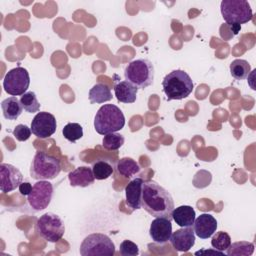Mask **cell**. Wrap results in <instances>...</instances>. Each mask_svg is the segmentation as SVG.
I'll return each instance as SVG.
<instances>
[{
	"instance_id": "cell-4",
	"label": "cell",
	"mask_w": 256,
	"mask_h": 256,
	"mask_svg": "<svg viewBox=\"0 0 256 256\" xmlns=\"http://www.w3.org/2000/svg\"><path fill=\"white\" fill-rule=\"evenodd\" d=\"M220 10L225 22L239 31L241 24L249 22L252 17V9L246 0H223L220 4Z\"/></svg>"
},
{
	"instance_id": "cell-23",
	"label": "cell",
	"mask_w": 256,
	"mask_h": 256,
	"mask_svg": "<svg viewBox=\"0 0 256 256\" xmlns=\"http://www.w3.org/2000/svg\"><path fill=\"white\" fill-rule=\"evenodd\" d=\"M251 66L244 59H235L230 63V74L236 80H243L248 77Z\"/></svg>"
},
{
	"instance_id": "cell-16",
	"label": "cell",
	"mask_w": 256,
	"mask_h": 256,
	"mask_svg": "<svg viewBox=\"0 0 256 256\" xmlns=\"http://www.w3.org/2000/svg\"><path fill=\"white\" fill-rule=\"evenodd\" d=\"M144 180L140 177L131 180L125 187V197L126 203L132 210H137L142 208V186Z\"/></svg>"
},
{
	"instance_id": "cell-28",
	"label": "cell",
	"mask_w": 256,
	"mask_h": 256,
	"mask_svg": "<svg viewBox=\"0 0 256 256\" xmlns=\"http://www.w3.org/2000/svg\"><path fill=\"white\" fill-rule=\"evenodd\" d=\"M124 136L120 133H109L104 135L102 145L107 150H117L124 144Z\"/></svg>"
},
{
	"instance_id": "cell-32",
	"label": "cell",
	"mask_w": 256,
	"mask_h": 256,
	"mask_svg": "<svg viewBox=\"0 0 256 256\" xmlns=\"http://www.w3.org/2000/svg\"><path fill=\"white\" fill-rule=\"evenodd\" d=\"M19 192L21 195L23 196H28L30 194V192L32 191V188L33 186L29 183V182H22L20 185H19Z\"/></svg>"
},
{
	"instance_id": "cell-29",
	"label": "cell",
	"mask_w": 256,
	"mask_h": 256,
	"mask_svg": "<svg viewBox=\"0 0 256 256\" xmlns=\"http://www.w3.org/2000/svg\"><path fill=\"white\" fill-rule=\"evenodd\" d=\"M231 244V238L227 232L224 231H219L216 232V234L213 235L212 240H211V245L214 249L219 250V251H226V249L230 246Z\"/></svg>"
},
{
	"instance_id": "cell-20",
	"label": "cell",
	"mask_w": 256,
	"mask_h": 256,
	"mask_svg": "<svg viewBox=\"0 0 256 256\" xmlns=\"http://www.w3.org/2000/svg\"><path fill=\"white\" fill-rule=\"evenodd\" d=\"M1 108L4 118L8 120H16L23 111L20 100L16 96H11L4 99L1 102Z\"/></svg>"
},
{
	"instance_id": "cell-18",
	"label": "cell",
	"mask_w": 256,
	"mask_h": 256,
	"mask_svg": "<svg viewBox=\"0 0 256 256\" xmlns=\"http://www.w3.org/2000/svg\"><path fill=\"white\" fill-rule=\"evenodd\" d=\"M137 91L138 88L126 80L120 81L114 86L115 96L122 103H134L137 98Z\"/></svg>"
},
{
	"instance_id": "cell-24",
	"label": "cell",
	"mask_w": 256,
	"mask_h": 256,
	"mask_svg": "<svg viewBox=\"0 0 256 256\" xmlns=\"http://www.w3.org/2000/svg\"><path fill=\"white\" fill-rule=\"evenodd\" d=\"M92 171H93L95 179H97V180H105V179L109 178L113 174L114 167L107 160L99 159V160H97L96 162L93 163Z\"/></svg>"
},
{
	"instance_id": "cell-5",
	"label": "cell",
	"mask_w": 256,
	"mask_h": 256,
	"mask_svg": "<svg viewBox=\"0 0 256 256\" xmlns=\"http://www.w3.org/2000/svg\"><path fill=\"white\" fill-rule=\"evenodd\" d=\"M125 80L136 88L144 89L150 86L154 80V66L145 58L131 61L124 70Z\"/></svg>"
},
{
	"instance_id": "cell-17",
	"label": "cell",
	"mask_w": 256,
	"mask_h": 256,
	"mask_svg": "<svg viewBox=\"0 0 256 256\" xmlns=\"http://www.w3.org/2000/svg\"><path fill=\"white\" fill-rule=\"evenodd\" d=\"M68 179L73 187H87L94 183L95 177L90 167L80 166L68 174Z\"/></svg>"
},
{
	"instance_id": "cell-31",
	"label": "cell",
	"mask_w": 256,
	"mask_h": 256,
	"mask_svg": "<svg viewBox=\"0 0 256 256\" xmlns=\"http://www.w3.org/2000/svg\"><path fill=\"white\" fill-rule=\"evenodd\" d=\"M31 128H29L27 125L24 124H19L17 125L14 130H13V136L18 140V141H26L30 138L31 136Z\"/></svg>"
},
{
	"instance_id": "cell-25",
	"label": "cell",
	"mask_w": 256,
	"mask_h": 256,
	"mask_svg": "<svg viewBox=\"0 0 256 256\" xmlns=\"http://www.w3.org/2000/svg\"><path fill=\"white\" fill-rule=\"evenodd\" d=\"M254 252V244L248 241H238L231 243L226 249V254L229 256H249Z\"/></svg>"
},
{
	"instance_id": "cell-33",
	"label": "cell",
	"mask_w": 256,
	"mask_h": 256,
	"mask_svg": "<svg viewBox=\"0 0 256 256\" xmlns=\"http://www.w3.org/2000/svg\"><path fill=\"white\" fill-rule=\"evenodd\" d=\"M203 253H212V254H220V255H224V252L219 251V250H200L195 252V255H199V254H203Z\"/></svg>"
},
{
	"instance_id": "cell-30",
	"label": "cell",
	"mask_w": 256,
	"mask_h": 256,
	"mask_svg": "<svg viewBox=\"0 0 256 256\" xmlns=\"http://www.w3.org/2000/svg\"><path fill=\"white\" fill-rule=\"evenodd\" d=\"M119 252L122 256H137L139 254V248L134 242L130 240H124L120 244Z\"/></svg>"
},
{
	"instance_id": "cell-13",
	"label": "cell",
	"mask_w": 256,
	"mask_h": 256,
	"mask_svg": "<svg viewBox=\"0 0 256 256\" xmlns=\"http://www.w3.org/2000/svg\"><path fill=\"white\" fill-rule=\"evenodd\" d=\"M149 234L152 240L158 244H165L172 235L171 220L163 217H156L150 225Z\"/></svg>"
},
{
	"instance_id": "cell-2",
	"label": "cell",
	"mask_w": 256,
	"mask_h": 256,
	"mask_svg": "<svg viewBox=\"0 0 256 256\" xmlns=\"http://www.w3.org/2000/svg\"><path fill=\"white\" fill-rule=\"evenodd\" d=\"M162 88L168 101L181 100L192 93L194 85L187 72L177 69L171 71L164 77Z\"/></svg>"
},
{
	"instance_id": "cell-8",
	"label": "cell",
	"mask_w": 256,
	"mask_h": 256,
	"mask_svg": "<svg viewBox=\"0 0 256 256\" xmlns=\"http://www.w3.org/2000/svg\"><path fill=\"white\" fill-rule=\"evenodd\" d=\"M80 254L82 256L115 254V245L113 241L105 234L93 233L84 238L80 245Z\"/></svg>"
},
{
	"instance_id": "cell-3",
	"label": "cell",
	"mask_w": 256,
	"mask_h": 256,
	"mask_svg": "<svg viewBox=\"0 0 256 256\" xmlns=\"http://www.w3.org/2000/svg\"><path fill=\"white\" fill-rule=\"evenodd\" d=\"M125 125L123 112L114 104H104L97 111L94 118V128L100 135L117 132Z\"/></svg>"
},
{
	"instance_id": "cell-6",
	"label": "cell",
	"mask_w": 256,
	"mask_h": 256,
	"mask_svg": "<svg viewBox=\"0 0 256 256\" xmlns=\"http://www.w3.org/2000/svg\"><path fill=\"white\" fill-rule=\"evenodd\" d=\"M60 171V160L45 152H37L30 166V176L35 180H52Z\"/></svg>"
},
{
	"instance_id": "cell-26",
	"label": "cell",
	"mask_w": 256,
	"mask_h": 256,
	"mask_svg": "<svg viewBox=\"0 0 256 256\" xmlns=\"http://www.w3.org/2000/svg\"><path fill=\"white\" fill-rule=\"evenodd\" d=\"M20 103L23 109L28 113H35L40 110V103L36 97V94L32 91L26 92L21 95Z\"/></svg>"
},
{
	"instance_id": "cell-10",
	"label": "cell",
	"mask_w": 256,
	"mask_h": 256,
	"mask_svg": "<svg viewBox=\"0 0 256 256\" xmlns=\"http://www.w3.org/2000/svg\"><path fill=\"white\" fill-rule=\"evenodd\" d=\"M53 196V185L48 180H39L33 185L32 191L27 196L28 203L34 211L48 207Z\"/></svg>"
},
{
	"instance_id": "cell-27",
	"label": "cell",
	"mask_w": 256,
	"mask_h": 256,
	"mask_svg": "<svg viewBox=\"0 0 256 256\" xmlns=\"http://www.w3.org/2000/svg\"><path fill=\"white\" fill-rule=\"evenodd\" d=\"M62 134L65 139L74 143L77 140L81 139L83 136V128L78 123H68L64 126L62 130Z\"/></svg>"
},
{
	"instance_id": "cell-1",
	"label": "cell",
	"mask_w": 256,
	"mask_h": 256,
	"mask_svg": "<svg viewBox=\"0 0 256 256\" xmlns=\"http://www.w3.org/2000/svg\"><path fill=\"white\" fill-rule=\"evenodd\" d=\"M142 208L154 217H163L172 220L174 201L171 194L153 180L143 182Z\"/></svg>"
},
{
	"instance_id": "cell-7",
	"label": "cell",
	"mask_w": 256,
	"mask_h": 256,
	"mask_svg": "<svg viewBox=\"0 0 256 256\" xmlns=\"http://www.w3.org/2000/svg\"><path fill=\"white\" fill-rule=\"evenodd\" d=\"M35 232L48 242L59 241L65 232L63 220L52 212H47L40 216L35 223Z\"/></svg>"
},
{
	"instance_id": "cell-22",
	"label": "cell",
	"mask_w": 256,
	"mask_h": 256,
	"mask_svg": "<svg viewBox=\"0 0 256 256\" xmlns=\"http://www.w3.org/2000/svg\"><path fill=\"white\" fill-rule=\"evenodd\" d=\"M116 170L121 176L131 178L140 172V166L134 159L123 157L117 161Z\"/></svg>"
},
{
	"instance_id": "cell-21",
	"label": "cell",
	"mask_w": 256,
	"mask_h": 256,
	"mask_svg": "<svg viewBox=\"0 0 256 256\" xmlns=\"http://www.w3.org/2000/svg\"><path fill=\"white\" fill-rule=\"evenodd\" d=\"M112 99L110 88L103 83H96L89 90V101L91 104H101Z\"/></svg>"
},
{
	"instance_id": "cell-19",
	"label": "cell",
	"mask_w": 256,
	"mask_h": 256,
	"mask_svg": "<svg viewBox=\"0 0 256 256\" xmlns=\"http://www.w3.org/2000/svg\"><path fill=\"white\" fill-rule=\"evenodd\" d=\"M195 210L188 205L179 206L172 211V219L180 227H192L195 221Z\"/></svg>"
},
{
	"instance_id": "cell-12",
	"label": "cell",
	"mask_w": 256,
	"mask_h": 256,
	"mask_svg": "<svg viewBox=\"0 0 256 256\" xmlns=\"http://www.w3.org/2000/svg\"><path fill=\"white\" fill-rule=\"evenodd\" d=\"M23 175L18 168L8 163L0 164V190L8 193L15 190L22 183Z\"/></svg>"
},
{
	"instance_id": "cell-15",
	"label": "cell",
	"mask_w": 256,
	"mask_h": 256,
	"mask_svg": "<svg viewBox=\"0 0 256 256\" xmlns=\"http://www.w3.org/2000/svg\"><path fill=\"white\" fill-rule=\"evenodd\" d=\"M217 229L216 219L208 213H203L197 218L193 223L194 233L201 239H207L211 237Z\"/></svg>"
},
{
	"instance_id": "cell-11",
	"label": "cell",
	"mask_w": 256,
	"mask_h": 256,
	"mask_svg": "<svg viewBox=\"0 0 256 256\" xmlns=\"http://www.w3.org/2000/svg\"><path fill=\"white\" fill-rule=\"evenodd\" d=\"M57 123L54 115L48 112H38L32 122L31 131L32 133L40 139H46L53 135L56 131Z\"/></svg>"
},
{
	"instance_id": "cell-14",
	"label": "cell",
	"mask_w": 256,
	"mask_h": 256,
	"mask_svg": "<svg viewBox=\"0 0 256 256\" xmlns=\"http://www.w3.org/2000/svg\"><path fill=\"white\" fill-rule=\"evenodd\" d=\"M170 242L178 252H187L195 244V233L191 227H182L172 233Z\"/></svg>"
},
{
	"instance_id": "cell-9",
	"label": "cell",
	"mask_w": 256,
	"mask_h": 256,
	"mask_svg": "<svg viewBox=\"0 0 256 256\" xmlns=\"http://www.w3.org/2000/svg\"><path fill=\"white\" fill-rule=\"evenodd\" d=\"M29 84V73L23 67H16L9 70L3 79V88L5 92L12 96H19L26 93Z\"/></svg>"
}]
</instances>
